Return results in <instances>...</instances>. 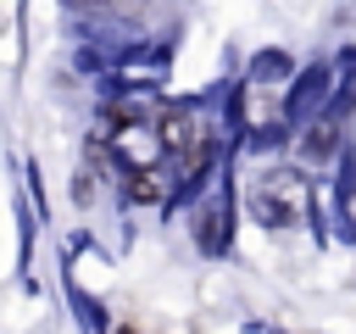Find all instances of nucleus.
I'll use <instances>...</instances> for the list:
<instances>
[{
  "label": "nucleus",
  "mask_w": 356,
  "mask_h": 334,
  "mask_svg": "<svg viewBox=\"0 0 356 334\" xmlns=\"http://www.w3.org/2000/svg\"><path fill=\"white\" fill-rule=\"evenodd\" d=\"M156 145L178 161L184 178H195L206 161H211V145H206V122L195 106H161L156 111Z\"/></svg>",
  "instance_id": "f257e3e1"
},
{
  "label": "nucleus",
  "mask_w": 356,
  "mask_h": 334,
  "mask_svg": "<svg viewBox=\"0 0 356 334\" xmlns=\"http://www.w3.org/2000/svg\"><path fill=\"white\" fill-rule=\"evenodd\" d=\"M250 206H256V217H261L267 228H289V223L300 217V178H295V173H273V178L250 195Z\"/></svg>",
  "instance_id": "f03ea898"
},
{
  "label": "nucleus",
  "mask_w": 356,
  "mask_h": 334,
  "mask_svg": "<svg viewBox=\"0 0 356 334\" xmlns=\"http://www.w3.org/2000/svg\"><path fill=\"white\" fill-rule=\"evenodd\" d=\"M156 195H161V178H156L150 167H145V173H134V200H156Z\"/></svg>",
  "instance_id": "7ed1b4c3"
},
{
  "label": "nucleus",
  "mask_w": 356,
  "mask_h": 334,
  "mask_svg": "<svg viewBox=\"0 0 356 334\" xmlns=\"http://www.w3.org/2000/svg\"><path fill=\"white\" fill-rule=\"evenodd\" d=\"M78 11H128L134 0H72Z\"/></svg>",
  "instance_id": "20e7f679"
}]
</instances>
